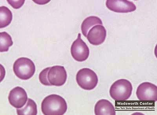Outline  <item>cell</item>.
I'll return each instance as SVG.
<instances>
[{
  "mask_svg": "<svg viewBox=\"0 0 157 115\" xmlns=\"http://www.w3.org/2000/svg\"><path fill=\"white\" fill-rule=\"evenodd\" d=\"M67 105L60 95L52 94L44 98L41 104L42 113L45 115H63L66 113Z\"/></svg>",
  "mask_w": 157,
  "mask_h": 115,
  "instance_id": "obj_1",
  "label": "cell"
},
{
  "mask_svg": "<svg viewBox=\"0 0 157 115\" xmlns=\"http://www.w3.org/2000/svg\"><path fill=\"white\" fill-rule=\"evenodd\" d=\"M132 85L129 81L125 79L118 80L111 86L110 95L113 100L124 101L128 100L132 93Z\"/></svg>",
  "mask_w": 157,
  "mask_h": 115,
  "instance_id": "obj_2",
  "label": "cell"
},
{
  "mask_svg": "<svg viewBox=\"0 0 157 115\" xmlns=\"http://www.w3.org/2000/svg\"><path fill=\"white\" fill-rule=\"evenodd\" d=\"M13 70L18 78L22 80H27L34 75L36 67L34 63L30 59L22 57L15 61Z\"/></svg>",
  "mask_w": 157,
  "mask_h": 115,
  "instance_id": "obj_3",
  "label": "cell"
},
{
  "mask_svg": "<svg viewBox=\"0 0 157 115\" xmlns=\"http://www.w3.org/2000/svg\"><path fill=\"white\" fill-rule=\"evenodd\" d=\"M77 83L82 89L91 90L97 85L98 78L96 73L89 68L82 69L77 73L76 77Z\"/></svg>",
  "mask_w": 157,
  "mask_h": 115,
  "instance_id": "obj_4",
  "label": "cell"
},
{
  "mask_svg": "<svg viewBox=\"0 0 157 115\" xmlns=\"http://www.w3.org/2000/svg\"><path fill=\"white\" fill-rule=\"evenodd\" d=\"M71 53L74 59L79 62L85 61L89 57V48L81 39L80 33L78 34V38L71 46Z\"/></svg>",
  "mask_w": 157,
  "mask_h": 115,
  "instance_id": "obj_5",
  "label": "cell"
},
{
  "mask_svg": "<svg viewBox=\"0 0 157 115\" xmlns=\"http://www.w3.org/2000/svg\"><path fill=\"white\" fill-rule=\"evenodd\" d=\"M136 95L139 100L141 101H157V87L148 82H143L137 88Z\"/></svg>",
  "mask_w": 157,
  "mask_h": 115,
  "instance_id": "obj_6",
  "label": "cell"
},
{
  "mask_svg": "<svg viewBox=\"0 0 157 115\" xmlns=\"http://www.w3.org/2000/svg\"><path fill=\"white\" fill-rule=\"evenodd\" d=\"M67 75L64 67L56 65L51 67L48 73V79L52 85L61 86L66 82Z\"/></svg>",
  "mask_w": 157,
  "mask_h": 115,
  "instance_id": "obj_7",
  "label": "cell"
},
{
  "mask_svg": "<svg viewBox=\"0 0 157 115\" xmlns=\"http://www.w3.org/2000/svg\"><path fill=\"white\" fill-rule=\"evenodd\" d=\"M8 98L10 105L16 109L23 107L28 99L26 91L23 88L19 86L11 90Z\"/></svg>",
  "mask_w": 157,
  "mask_h": 115,
  "instance_id": "obj_8",
  "label": "cell"
},
{
  "mask_svg": "<svg viewBox=\"0 0 157 115\" xmlns=\"http://www.w3.org/2000/svg\"><path fill=\"white\" fill-rule=\"evenodd\" d=\"M106 31L103 25H98L94 26L88 32L87 38L90 44L99 46L105 40Z\"/></svg>",
  "mask_w": 157,
  "mask_h": 115,
  "instance_id": "obj_9",
  "label": "cell"
},
{
  "mask_svg": "<svg viewBox=\"0 0 157 115\" xmlns=\"http://www.w3.org/2000/svg\"><path fill=\"white\" fill-rule=\"evenodd\" d=\"M106 7L110 10L117 13H128L134 12L136 9V6L134 3L126 0L106 1Z\"/></svg>",
  "mask_w": 157,
  "mask_h": 115,
  "instance_id": "obj_10",
  "label": "cell"
},
{
  "mask_svg": "<svg viewBox=\"0 0 157 115\" xmlns=\"http://www.w3.org/2000/svg\"><path fill=\"white\" fill-rule=\"evenodd\" d=\"M95 114L96 115L116 114L115 109L112 103L106 99L98 101L94 108Z\"/></svg>",
  "mask_w": 157,
  "mask_h": 115,
  "instance_id": "obj_11",
  "label": "cell"
},
{
  "mask_svg": "<svg viewBox=\"0 0 157 115\" xmlns=\"http://www.w3.org/2000/svg\"><path fill=\"white\" fill-rule=\"evenodd\" d=\"M103 25V23L100 18L96 16H90L87 18L82 22L81 30L82 34L87 38L88 31L94 25Z\"/></svg>",
  "mask_w": 157,
  "mask_h": 115,
  "instance_id": "obj_12",
  "label": "cell"
},
{
  "mask_svg": "<svg viewBox=\"0 0 157 115\" xmlns=\"http://www.w3.org/2000/svg\"><path fill=\"white\" fill-rule=\"evenodd\" d=\"M13 15L9 8L5 6L0 7V28L6 27L12 22Z\"/></svg>",
  "mask_w": 157,
  "mask_h": 115,
  "instance_id": "obj_13",
  "label": "cell"
},
{
  "mask_svg": "<svg viewBox=\"0 0 157 115\" xmlns=\"http://www.w3.org/2000/svg\"><path fill=\"white\" fill-rule=\"evenodd\" d=\"M17 113L19 115H36L37 113V106L34 101L28 99L27 104L22 109H17Z\"/></svg>",
  "mask_w": 157,
  "mask_h": 115,
  "instance_id": "obj_14",
  "label": "cell"
},
{
  "mask_svg": "<svg viewBox=\"0 0 157 115\" xmlns=\"http://www.w3.org/2000/svg\"><path fill=\"white\" fill-rule=\"evenodd\" d=\"M13 44L12 37L6 32L0 33V51L1 52H7L9 47Z\"/></svg>",
  "mask_w": 157,
  "mask_h": 115,
  "instance_id": "obj_15",
  "label": "cell"
},
{
  "mask_svg": "<svg viewBox=\"0 0 157 115\" xmlns=\"http://www.w3.org/2000/svg\"><path fill=\"white\" fill-rule=\"evenodd\" d=\"M50 68H51L50 67H49L42 70L39 75V80L40 83L43 85H47V86L52 85L48 79V73Z\"/></svg>",
  "mask_w": 157,
  "mask_h": 115,
  "instance_id": "obj_16",
  "label": "cell"
},
{
  "mask_svg": "<svg viewBox=\"0 0 157 115\" xmlns=\"http://www.w3.org/2000/svg\"><path fill=\"white\" fill-rule=\"evenodd\" d=\"M7 2L13 7L17 9L23 6L25 1H7Z\"/></svg>",
  "mask_w": 157,
  "mask_h": 115,
  "instance_id": "obj_17",
  "label": "cell"
},
{
  "mask_svg": "<svg viewBox=\"0 0 157 115\" xmlns=\"http://www.w3.org/2000/svg\"><path fill=\"white\" fill-rule=\"evenodd\" d=\"M34 2L38 4L39 5H44L47 3L48 2L50 1H33Z\"/></svg>",
  "mask_w": 157,
  "mask_h": 115,
  "instance_id": "obj_18",
  "label": "cell"
}]
</instances>
